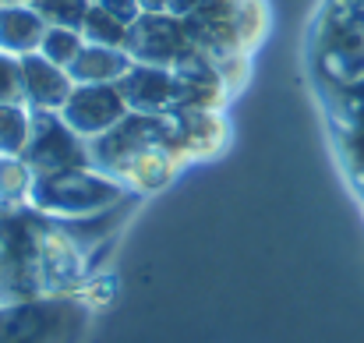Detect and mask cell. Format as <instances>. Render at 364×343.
Wrapping results in <instances>:
<instances>
[{"instance_id":"1","label":"cell","mask_w":364,"mask_h":343,"mask_svg":"<svg viewBox=\"0 0 364 343\" xmlns=\"http://www.w3.org/2000/svg\"><path fill=\"white\" fill-rule=\"evenodd\" d=\"M43 213L0 206V305H21L46 294L43 287Z\"/></svg>"},{"instance_id":"2","label":"cell","mask_w":364,"mask_h":343,"mask_svg":"<svg viewBox=\"0 0 364 343\" xmlns=\"http://www.w3.org/2000/svg\"><path fill=\"white\" fill-rule=\"evenodd\" d=\"M127 199L124 181L100 174L96 167H71V170H46V174H32L25 206L64 220V216H89L100 209H110Z\"/></svg>"},{"instance_id":"3","label":"cell","mask_w":364,"mask_h":343,"mask_svg":"<svg viewBox=\"0 0 364 343\" xmlns=\"http://www.w3.org/2000/svg\"><path fill=\"white\" fill-rule=\"evenodd\" d=\"M318 64L333 85H354L364 78V11L358 0L329 7L318 28Z\"/></svg>"},{"instance_id":"4","label":"cell","mask_w":364,"mask_h":343,"mask_svg":"<svg viewBox=\"0 0 364 343\" xmlns=\"http://www.w3.org/2000/svg\"><path fill=\"white\" fill-rule=\"evenodd\" d=\"M21 159L32 167V174L92 167L89 138H82L60 117V110H32V131H28V145H25Z\"/></svg>"},{"instance_id":"5","label":"cell","mask_w":364,"mask_h":343,"mask_svg":"<svg viewBox=\"0 0 364 343\" xmlns=\"http://www.w3.org/2000/svg\"><path fill=\"white\" fill-rule=\"evenodd\" d=\"M127 53L131 60L141 64H159V68H177L184 57L198 53L195 36L181 14L170 11H141L131 21L127 36Z\"/></svg>"},{"instance_id":"6","label":"cell","mask_w":364,"mask_h":343,"mask_svg":"<svg viewBox=\"0 0 364 343\" xmlns=\"http://www.w3.org/2000/svg\"><path fill=\"white\" fill-rule=\"evenodd\" d=\"M117 85H121V96H124V103H127V110H134V114L166 117V114H173V110H181V107H188L184 85L173 75V68L131 60V68L124 71V78Z\"/></svg>"},{"instance_id":"7","label":"cell","mask_w":364,"mask_h":343,"mask_svg":"<svg viewBox=\"0 0 364 343\" xmlns=\"http://www.w3.org/2000/svg\"><path fill=\"white\" fill-rule=\"evenodd\" d=\"M131 114L121 96L117 82H89V85H75L68 103L60 107V117L82 134V138H100L107 134L114 124H121Z\"/></svg>"},{"instance_id":"8","label":"cell","mask_w":364,"mask_h":343,"mask_svg":"<svg viewBox=\"0 0 364 343\" xmlns=\"http://www.w3.org/2000/svg\"><path fill=\"white\" fill-rule=\"evenodd\" d=\"M21 89H25V107L28 110H60L75 89L68 68L46 60L39 50L21 57Z\"/></svg>"},{"instance_id":"9","label":"cell","mask_w":364,"mask_h":343,"mask_svg":"<svg viewBox=\"0 0 364 343\" xmlns=\"http://www.w3.org/2000/svg\"><path fill=\"white\" fill-rule=\"evenodd\" d=\"M131 202H134V195H127L124 202L110 206V209L89 213V216H64V220H53V216H50V220H53V227L60 230V233L89 258L92 251H100L103 244H110V237L121 230V220L127 216Z\"/></svg>"},{"instance_id":"10","label":"cell","mask_w":364,"mask_h":343,"mask_svg":"<svg viewBox=\"0 0 364 343\" xmlns=\"http://www.w3.org/2000/svg\"><path fill=\"white\" fill-rule=\"evenodd\" d=\"M43 32H46V21L28 0L0 4V50H7L14 57L36 53L43 43Z\"/></svg>"},{"instance_id":"11","label":"cell","mask_w":364,"mask_h":343,"mask_svg":"<svg viewBox=\"0 0 364 343\" xmlns=\"http://www.w3.org/2000/svg\"><path fill=\"white\" fill-rule=\"evenodd\" d=\"M127 68H131V53H127V50L85 43L82 53L71 60L68 75H71L75 85H89V82H121Z\"/></svg>"},{"instance_id":"12","label":"cell","mask_w":364,"mask_h":343,"mask_svg":"<svg viewBox=\"0 0 364 343\" xmlns=\"http://www.w3.org/2000/svg\"><path fill=\"white\" fill-rule=\"evenodd\" d=\"M82 36L85 43H100V46H117V50H127V36H131V25L117 18L114 11H107L103 4L92 0L85 21H82Z\"/></svg>"},{"instance_id":"13","label":"cell","mask_w":364,"mask_h":343,"mask_svg":"<svg viewBox=\"0 0 364 343\" xmlns=\"http://www.w3.org/2000/svg\"><path fill=\"white\" fill-rule=\"evenodd\" d=\"M32 131V110L25 103H0V156H21Z\"/></svg>"},{"instance_id":"14","label":"cell","mask_w":364,"mask_h":343,"mask_svg":"<svg viewBox=\"0 0 364 343\" xmlns=\"http://www.w3.org/2000/svg\"><path fill=\"white\" fill-rule=\"evenodd\" d=\"M85 46V36L82 28H64V25H46L43 32V43H39V53L60 68H71V60L82 53Z\"/></svg>"},{"instance_id":"15","label":"cell","mask_w":364,"mask_h":343,"mask_svg":"<svg viewBox=\"0 0 364 343\" xmlns=\"http://www.w3.org/2000/svg\"><path fill=\"white\" fill-rule=\"evenodd\" d=\"M46 25H64V28H82L92 0H28Z\"/></svg>"},{"instance_id":"16","label":"cell","mask_w":364,"mask_h":343,"mask_svg":"<svg viewBox=\"0 0 364 343\" xmlns=\"http://www.w3.org/2000/svg\"><path fill=\"white\" fill-rule=\"evenodd\" d=\"M0 103H25L21 89V57L0 50Z\"/></svg>"},{"instance_id":"17","label":"cell","mask_w":364,"mask_h":343,"mask_svg":"<svg viewBox=\"0 0 364 343\" xmlns=\"http://www.w3.org/2000/svg\"><path fill=\"white\" fill-rule=\"evenodd\" d=\"M0 4H21V0H0Z\"/></svg>"},{"instance_id":"18","label":"cell","mask_w":364,"mask_h":343,"mask_svg":"<svg viewBox=\"0 0 364 343\" xmlns=\"http://www.w3.org/2000/svg\"><path fill=\"white\" fill-rule=\"evenodd\" d=\"M358 4H364V0H358Z\"/></svg>"}]
</instances>
